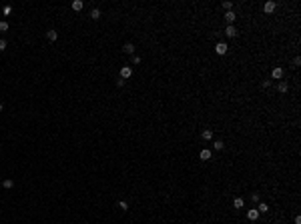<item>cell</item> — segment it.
I'll use <instances>...</instances> for the list:
<instances>
[{
    "instance_id": "cell-1",
    "label": "cell",
    "mask_w": 301,
    "mask_h": 224,
    "mask_svg": "<svg viewBox=\"0 0 301 224\" xmlns=\"http://www.w3.org/2000/svg\"><path fill=\"white\" fill-rule=\"evenodd\" d=\"M131 76H133V68H131V66H122V68H120V78L127 80V78H131Z\"/></svg>"
},
{
    "instance_id": "cell-7",
    "label": "cell",
    "mask_w": 301,
    "mask_h": 224,
    "mask_svg": "<svg viewBox=\"0 0 301 224\" xmlns=\"http://www.w3.org/2000/svg\"><path fill=\"white\" fill-rule=\"evenodd\" d=\"M235 18H237V14H235L233 10H229V12H225V20H227L229 24H233V22H235Z\"/></svg>"
},
{
    "instance_id": "cell-11",
    "label": "cell",
    "mask_w": 301,
    "mask_h": 224,
    "mask_svg": "<svg viewBox=\"0 0 301 224\" xmlns=\"http://www.w3.org/2000/svg\"><path fill=\"white\" fill-rule=\"evenodd\" d=\"M201 136H203V140H211V138H213V130H211V128H207V130H203V134H201Z\"/></svg>"
},
{
    "instance_id": "cell-3",
    "label": "cell",
    "mask_w": 301,
    "mask_h": 224,
    "mask_svg": "<svg viewBox=\"0 0 301 224\" xmlns=\"http://www.w3.org/2000/svg\"><path fill=\"white\" fill-rule=\"evenodd\" d=\"M225 36H229V38H235V36H237V28H235L233 24L225 26Z\"/></svg>"
},
{
    "instance_id": "cell-4",
    "label": "cell",
    "mask_w": 301,
    "mask_h": 224,
    "mask_svg": "<svg viewBox=\"0 0 301 224\" xmlns=\"http://www.w3.org/2000/svg\"><path fill=\"white\" fill-rule=\"evenodd\" d=\"M259 214H261V212L257 210V208H251V210H247V218H249V220H259Z\"/></svg>"
},
{
    "instance_id": "cell-5",
    "label": "cell",
    "mask_w": 301,
    "mask_h": 224,
    "mask_svg": "<svg viewBox=\"0 0 301 224\" xmlns=\"http://www.w3.org/2000/svg\"><path fill=\"white\" fill-rule=\"evenodd\" d=\"M227 44H225V42H219V44H217V46H215V52H217V54H227Z\"/></svg>"
},
{
    "instance_id": "cell-8",
    "label": "cell",
    "mask_w": 301,
    "mask_h": 224,
    "mask_svg": "<svg viewBox=\"0 0 301 224\" xmlns=\"http://www.w3.org/2000/svg\"><path fill=\"white\" fill-rule=\"evenodd\" d=\"M82 8H84V2H82V0H74V2H72V10H76V12H80Z\"/></svg>"
},
{
    "instance_id": "cell-12",
    "label": "cell",
    "mask_w": 301,
    "mask_h": 224,
    "mask_svg": "<svg viewBox=\"0 0 301 224\" xmlns=\"http://www.w3.org/2000/svg\"><path fill=\"white\" fill-rule=\"evenodd\" d=\"M233 206H235V208H243V206H245V200H243V198H235Z\"/></svg>"
},
{
    "instance_id": "cell-9",
    "label": "cell",
    "mask_w": 301,
    "mask_h": 224,
    "mask_svg": "<svg viewBox=\"0 0 301 224\" xmlns=\"http://www.w3.org/2000/svg\"><path fill=\"white\" fill-rule=\"evenodd\" d=\"M201 160H211V150L209 148H205V150H201Z\"/></svg>"
},
{
    "instance_id": "cell-13",
    "label": "cell",
    "mask_w": 301,
    "mask_h": 224,
    "mask_svg": "<svg viewBox=\"0 0 301 224\" xmlns=\"http://www.w3.org/2000/svg\"><path fill=\"white\" fill-rule=\"evenodd\" d=\"M90 18H93V20H99L100 18V10H99V8H93V10H90Z\"/></svg>"
},
{
    "instance_id": "cell-15",
    "label": "cell",
    "mask_w": 301,
    "mask_h": 224,
    "mask_svg": "<svg viewBox=\"0 0 301 224\" xmlns=\"http://www.w3.org/2000/svg\"><path fill=\"white\" fill-rule=\"evenodd\" d=\"M2 186H4V188H8V190H10V188H14V180H10V178H6V180L2 182Z\"/></svg>"
},
{
    "instance_id": "cell-16",
    "label": "cell",
    "mask_w": 301,
    "mask_h": 224,
    "mask_svg": "<svg viewBox=\"0 0 301 224\" xmlns=\"http://www.w3.org/2000/svg\"><path fill=\"white\" fill-rule=\"evenodd\" d=\"M277 90H279V92H287V90H289L287 82H279V86H277Z\"/></svg>"
},
{
    "instance_id": "cell-17",
    "label": "cell",
    "mask_w": 301,
    "mask_h": 224,
    "mask_svg": "<svg viewBox=\"0 0 301 224\" xmlns=\"http://www.w3.org/2000/svg\"><path fill=\"white\" fill-rule=\"evenodd\" d=\"M8 30V22L6 20H0V32H6Z\"/></svg>"
},
{
    "instance_id": "cell-18",
    "label": "cell",
    "mask_w": 301,
    "mask_h": 224,
    "mask_svg": "<svg viewBox=\"0 0 301 224\" xmlns=\"http://www.w3.org/2000/svg\"><path fill=\"white\" fill-rule=\"evenodd\" d=\"M257 210H259V212H269V206L265 204V202H261V204L257 206Z\"/></svg>"
},
{
    "instance_id": "cell-21",
    "label": "cell",
    "mask_w": 301,
    "mask_h": 224,
    "mask_svg": "<svg viewBox=\"0 0 301 224\" xmlns=\"http://www.w3.org/2000/svg\"><path fill=\"white\" fill-rule=\"evenodd\" d=\"M223 8H225V10H227V12H229V10L233 8V4H231V2H223Z\"/></svg>"
},
{
    "instance_id": "cell-22",
    "label": "cell",
    "mask_w": 301,
    "mask_h": 224,
    "mask_svg": "<svg viewBox=\"0 0 301 224\" xmlns=\"http://www.w3.org/2000/svg\"><path fill=\"white\" fill-rule=\"evenodd\" d=\"M6 50V40H0V52Z\"/></svg>"
},
{
    "instance_id": "cell-27",
    "label": "cell",
    "mask_w": 301,
    "mask_h": 224,
    "mask_svg": "<svg viewBox=\"0 0 301 224\" xmlns=\"http://www.w3.org/2000/svg\"><path fill=\"white\" fill-rule=\"evenodd\" d=\"M0 112H2V104H0Z\"/></svg>"
},
{
    "instance_id": "cell-23",
    "label": "cell",
    "mask_w": 301,
    "mask_h": 224,
    "mask_svg": "<svg viewBox=\"0 0 301 224\" xmlns=\"http://www.w3.org/2000/svg\"><path fill=\"white\" fill-rule=\"evenodd\" d=\"M10 12H12V6H4V16H8Z\"/></svg>"
},
{
    "instance_id": "cell-6",
    "label": "cell",
    "mask_w": 301,
    "mask_h": 224,
    "mask_svg": "<svg viewBox=\"0 0 301 224\" xmlns=\"http://www.w3.org/2000/svg\"><path fill=\"white\" fill-rule=\"evenodd\" d=\"M271 78L281 80L283 78V68H273V70H271Z\"/></svg>"
},
{
    "instance_id": "cell-24",
    "label": "cell",
    "mask_w": 301,
    "mask_h": 224,
    "mask_svg": "<svg viewBox=\"0 0 301 224\" xmlns=\"http://www.w3.org/2000/svg\"><path fill=\"white\" fill-rule=\"evenodd\" d=\"M301 64V58H299V56H295V58H293V66H299Z\"/></svg>"
},
{
    "instance_id": "cell-10",
    "label": "cell",
    "mask_w": 301,
    "mask_h": 224,
    "mask_svg": "<svg viewBox=\"0 0 301 224\" xmlns=\"http://www.w3.org/2000/svg\"><path fill=\"white\" fill-rule=\"evenodd\" d=\"M122 52H125V54H133L134 52V46L131 44V42H127V44L122 46Z\"/></svg>"
},
{
    "instance_id": "cell-25",
    "label": "cell",
    "mask_w": 301,
    "mask_h": 224,
    "mask_svg": "<svg viewBox=\"0 0 301 224\" xmlns=\"http://www.w3.org/2000/svg\"><path fill=\"white\" fill-rule=\"evenodd\" d=\"M140 62V56H133V64H139Z\"/></svg>"
},
{
    "instance_id": "cell-19",
    "label": "cell",
    "mask_w": 301,
    "mask_h": 224,
    "mask_svg": "<svg viewBox=\"0 0 301 224\" xmlns=\"http://www.w3.org/2000/svg\"><path fill=\"white\" fill-rule=\"evenodd\" d=\"M213 146H215V150H223V146H225V144H223L221 140H217V142H213Z\"/></svg>"
},
{
    "instance_id": "cell-14",
    "label": "cell",
    "mask_w": 301,
    "mask_h": 224,
    "mask_svg": "<svg viewBox=\"0 0 301 224\" xmlns=\"http://www.w3.org/2000/svg\"><path fill=\"white\" fill-rule=\"evenodd\" d=\"M56 36H58V34H56V30H48V32H46V38L50 40V42H54V40H56Z\"/></svg>"
},
{
    "instance_id": "cell-2",
    "label": "cell",
    "mask_w": 301,
    "mask_h": 224,
    "mask_svg": "<svg viewBox=\"0 0 301 224\" xmlns=\"http://www.w3.org/2000/svg\"><path fill=\"white\" fill-rule=\"evenodd\" d=\"M275 8H277V4H275L273 0H269V2H265V6H263V10H265V14H273Z\"/></svg>"
},
{
    "instance_id": "cell-20",
    "label": "cell",
    "mask_w": 301,
    "mask_h": 224,
    "mask_svg": "<svg viewBox=\"0 0 301 224\" xmlns=\"http://www.w3.org/2000/svg\"><path fill=\"white\" fill-rule=\"evenodd\" d=\"M119 208H120V210H128V204L125 202V200H120V202H119Z\"/></svg>"
},
{
    "instance_id": "cell-26",
    "label": "cell",
    "mask_w": 301,
    "mask_h": 224,
    "mask_svg": "<svg viewBox=\"0 0 301 224\" xmlns=\"http://www.w3.org/2000/svg\"><path fill=\"white\" fill-rule=\"evenodd\" d=\"M295 224H301V216H295Z\"/></svg>"
}]
</instances>
